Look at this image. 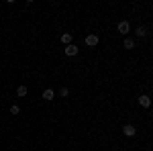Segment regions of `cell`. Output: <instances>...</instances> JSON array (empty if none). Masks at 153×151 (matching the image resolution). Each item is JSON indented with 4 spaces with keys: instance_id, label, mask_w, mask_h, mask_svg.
I'll return each instance as SVG.
<instances>
[{
    "instance_id": "cell-2",
    "label": "cell",
    "mask_w": 153,
    "mask_h": 151,
    "mask_svg": "<svg viewBox=\"0 0 153 151\" xmlns=\"http://www.w3.org/2000/svg\"><path fill=\"white\" fill-rule=\"evenodd\" d=\"M65 55H68V57H74V55H78V45H74V43L65 45Z\"/></svg>"
},
{
    "instance_id": "cell-3",
    "label": "cell",
    "mask_w": 153,
    "mask_h": 151,
    "mask_svg": "<svg viewBox=\"0 0 153 151\" xmlns=\"http://www.w3.org/2000/svg\"><path fill=\"white\" fill-rule=\"evenodd\" d=\"M86 45L88 47H96L98 45V35H94V33H92V35H86Z\"/></svg>"
},
{
    "instance_id": "cell-6",
    "label": "cell",
    "mask_w": 153,
    "mask_h": 151,
    "mask_svg": "<svg viewBox=\"0 0 153 151\" xmlns=\"http://www.w3.org/2000/svg\"><path fill=\"white\" fill-rule=\"evenodd\" d=\"M123 133H125L127 137H133V135L137 133V129L133 127V125H125V127H123Z\"/></svg>"
},
{
    "instance_id": "cell-9",
    "label": "cell",
    "mask_w": 153,
    "mask_h": 151,
    "mask_svg": "<svg viewBox=\"0 0 153 151\" xmlns=\"http://www.w3.org/2000/svg\"><path fill=\"white\" fill-rule=\"evenodd\" d=\"M135 35H137V37H147V29H145V27H137Z\"/></svg>"
},
{
    "instance_id": "cell-8",
    "label": "cell",
    "mask_w": 153,
    "mask_h": 151,
    "mask_svg": "<svg viewBox=\"0 0 153 151\" xmlns=\"http://www.w3.org/2000/svg\"><path fill=\"white\" fill-rule=\"evenodd\" d=\"M71 39H74V37H71V33H63V35L59 37V41H61L63 45H70V43H71Z\"/></svg>"
},
{
    "instance_id": "cell-7",
    "label": "cell",
    "mask_w": 153,
    "mask_h": 151,
    "mask_svg": "<svg viewBox=\"0 0 153 151\" xmlns=\"http://www.w3.org/2000/svg\"><path fill=\"white\" fill-rule=\"evenodd\" d=\"M123 45H125V49H135V39L133 37H125Z\"/></svg>"
},
{
    "instance_id": "cell-10",
    "label": "cell",
    "mask_w": 153,
    "mask_h": 151,
    "mask_svg": "<svg viewBox=\"0 0 153 151\" xmlns=\"http://www.w3.org/2000/svg\"><path fill=\"white\" fill-rule=\"evenodd\" d=\"M16 96H21V98H23V96H27V86H23V84H21V86L16 88Z\"/></svg>"
},
{
    "instance_id": "cell-12",
    "label": "cell",
    "mask_w": 153,
    "mask_h": 151,
    "mask_svg": "<svg viewBox=\"0 0 153 151\" xmlns=\"http://www.w3.org/2000/svg\"><path fill=\"white\" fill-rule=\"evenodd\" d=\"M19 112H21V108H19L16 104H12L10 106V115H19Z\"/></svg>"
},
{
    "instance_id": "cell-4",
    "label": "cell",
    "mask_w": 153,
    "mask_h": 151,
    "mask_svg": "<svg viewBox=\"0 0 153 151\" xmlns=\"http://www.w3.org/2000/svg\"><path fill=\"white\" fill-rule=\"evenodd\" d=\"M139 104H141L143 108H149V106H151V98H149L147 94H143V96H139Z\"/></svg>"
},
{
    "instance_id": "cell-1",
    "label": "cell",
    "mask_w": 153,
    "mask_h": 151,
    "mask_svg": "<svg viewBox=\"0 0 153 151\" xmlns=\"http://www.w3.org/2000/svg\"><path fill=\"white\" fill-rule=\"evenodd\" d=\"M117 29H118V33H123V35L127 37V33L131 31V25H129V21H120V23L117 25Z\"/></svg>"
},
{
    "instance_id": "cell-11",
    "label": "cell",
    "mask_w": 153,
    "mask_h": 151,
    "mask_svg": "<svg viewBox=\"0 0 153 151\" xmlns=\"http://www.w3.org/2000/svg\"><path fill=\"white\" fill-rule=\"evenodd\" d=\"M68 94H70V90H68L65 86H63V88H59V96H63V98H65Z\"/></svg>"
},
{
    "instance_id": "cell-5",
    "label": "cell",
    "mask_w": 153,
    "mask_h": 151,
    "mask_svg": "<svg viewBox=\"0 0 153 151\" xmlns=\"http://www.w3.org/2000/svg\"><path fill=\"white\" fill-rule=\"evenodd\" d=\"M55 98V90H51V88H47V90H43V100H47V102H51Z\"/></svg>"
}]
</instances>
